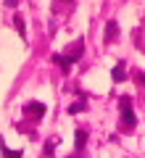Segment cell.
Instances as JSON below:
<instances>
[{
	"mask_svg": "<svg viewBox=\"0 0 145 158\" xmlns=\"http://www.w3.org/2000/svg\"><path fill=\"white\" fill-rule=\"evenodd\" d=\"M111 79H113V82H124V79H127V66H124L122 61H119L116 66H113V74H111Z\"/></svg>",
	"mask_w": 145,
	"mask_h": 158,
	"instance_id": "5",
	"label": "cell"
},
{
	"mask_svg": "<svg viewBox=\"0 0 145 158\" xmlns=\"http://www.w3.org/2000/svg\"><path fill=\"white\" fill-rule=\"evenodd\" d=\"M0 153H3V158H21V156H24L21 150H11L3 140H0Z\"/></svg>",
	"mask_w": 145,
	"mask_h": 158,
	"instance_id": "7",
	"label": "cell"
},
{
	"mask_svg": "<svg viewBox=\"0 0 145 158\" xmlns=\"http://www.w3.org/2000/svg\"><path fill=\"white\" fill-rule=\"evenodd\" d=\"M119 37V24L116 21H108L106 24V42H113Z\"/></svg>",
	"mask_w": 145,
	"mask_h": 158,
	"instance_id": "6",
	"label": "cell"
},
{
	"mask_svg": "<svg viewBox=\"0 0 145 158\" xmlns=\"http://www.w3.org/2000/svg\"><path fill=\"white\" fill-rule=\"evenodd\" d=\"M84 145H87V132L84 129H77V135H74V150H84Z\"/></svg>",
	"mask_w": 145,
	"mask_h": 158,
	"instance_id": "4",
	"label": "cell"
},
{
	"mask_svg": "<svg viewBox=\"0 0 145 158\" xmlns=\"http://www.w3.org/2000/svg\"><path fill=\"white\" fill-rule=\"evenodd\" d=\"M84 108H87V100H77V103H71V106H69V113H79V111H84Z\"/></svg>",
	"mask_w": 145,
	"mask_h": 158,
	"instance_id": "10",
	"label": "cell"
},
{
	"mask_svg": "<svg viewBox=\"0 0 145 158\" xmlns=\"http://www.w3.org/2000/svg\"><path fill=\"white\" fill-rule=\"evenodd\" d=\"M82 48H84V42H82V40H74V42H71V45H69L66 48V53H69V61H79V58H82Z\"/></svg>",
	"mask_w": 145,
	"mask_h": 158,
	"instance_id": "3",
	"label": "cell"
},
{
	"mask_svg": "<svg viewBox=\"0 0 145 158\" xmlns=\"http://www.w3.org/2000/svg\"><path fill=\"white\" fill-rule=\"evenodd\" d=\"M119 108H122V118H119L122 129H134L137 118H134V111H132V100H129V98H122V100H119Z\"/></svg>",
	"mask_w": 145,
	"mask_h": 158,
	"instance_id": "1",
	"label": "cell"
},
{
	"mask_svg": "<svg viewBox=\"0 0 145 158\" xmlns=\"http://www.w3.org/2000/svg\"><path fill=\"white\" fill-rule=\"evenodd\" d=\"M74 6V0H53V11L56 13H66V8Z\"/></svg>",
	"mask_w": 145,
	"mask_h": 158,
	"instance_id": "9",
	"label": "cell"
},
{
	"mask_svg": "<svg viewBox=\"0 0 145 158\" xmlns=\"http://www.w3.org/2000/svg\"><path fill=\"white\" fill-rule=\"evenodd\" d=\"M13 24H16L19 34H21V37H24V29H27V27H24V19H21V13H16V19H13Z\"/></svg>",
	"mask_w": 145,
	"mask_h": 158,
	"instance_id": "11",
	"label": "cell"
},
{
	"mask_svg": "<svg viewBox=\"0 0 145 158\" xmlns=\"http://www.w3.org/2000/svg\"><path fill=\"white\" fill-rule=\"evenodd\" d=\"M134 79H137L140 85H145V74H134Z\"/></svg>",
	"mask_w": 145,
	"mask_h": 158,
	"instance_id": "13",
	"label": "cell"
},
{
	"mask_svg": "<svg viewBox=\"0 0 145 158\" xmlns=\"http://www.w3.org/2000/svg\"><path fill=\"white\" fill-rule=\"evenodd\" d=\"M53 63H58V66L63 69V74H69V69H71V61H69L66 56H61V53H56V56H53Z\"/></svg>",
	"mask_w": 145,
	"mask_h": 158,
	"instance_id": "8",
	"label": "cell"
},
{
	"mask_svg": "<svg viewBox=\"0 0 145 158\" xmlns=\"http://www.w3.org/2000/svg\"><path fill=\"white\" fill-rule=\"evenodd\" d=\"M45 113H48V108H45L42 103H37V100H32V103L24 106V116H29V118H42Z\"/></svg>",
	"mask_w": 145,
	"mask_h": 158,
	"instance_id": "2",
	"label": "cell"
},
{
	"mask_svg": "<svg viewBox=\"0 0 145 158\" xmlns=\"http://www.w3.org/2000/svg\"><path fill=\"white\" fill-rule=\"evenodd\" d=\"M6 6H8V8H16V6H19V0H6Z\"/></svg>",
	"mask_w": 145,
	"mask_h": 158,
	"instance_id": "12",
	"label": "cell"
}]
</instances>
